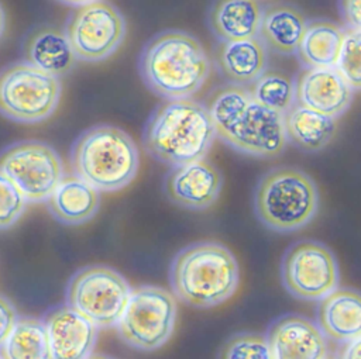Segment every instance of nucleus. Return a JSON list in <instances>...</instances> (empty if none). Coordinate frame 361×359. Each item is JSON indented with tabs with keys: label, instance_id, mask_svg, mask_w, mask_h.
Segmentation results:
<instances>
[{
	"label": "nucleus",
	"instance_id": "nucleus-3",
	"mask_svg": "<svg viewBox=\"0 0 361 359\" xmlns=\"http://www.w3.org/2000/svg\"><path fill=\"white\" fill-rule=\"evenodd\" d=\"M214 141L210 114L203 103L193 99L161 101L142 130L145 152L171 168L206 158Z\"/></svg>",
	"mask_w": 361,
	"mask_h": 359
},
{
	"label": "nucleus",
	"instance_id": "nucleus-4",
	"mask_svg": "<svg viewBox=\"0 0 361 359\" xmlns=\"http://www.w3.org/2000/svg\"><path fill=\"white\" fill-rule=\"evenodd\" d=\"M173 294L185 304L210 308L227 301L238 289L240 267L227 246L199 241L180 249L169 269Z\"/></svg>",
	"mask_w": 361,
	"mask_h": 359
},
{
	"label": "nucleus",
	"instance_id": "nucleus-15",
	"mask_svg": "<svg viewBox=\"0 0 361 359\" xmlns=\"http://www.w3.org/2000/svg\"><path fill=\"white\" fill-rule=\"evenodd\" d=\"M267 342L272 359H324L327 338L317 324L299 314H286L269 325Z\"/></svg>",
	"mask_w": 361,
	"mask_h": 359
},
{
	"label": "nucleus",
	"instance_id": "nucleus-33",
	"mask_svg": "<svg viewBox=\"0 0 361 359\" xmlns=\"http://www.w3.org/2000/svg\"><path fill=\"white\" fill-rule=\"evenodd\" d=\"M59 3H63L66 6H72V7H79V6H83V4H87V3H92V1H96V0H58Z\"/></svg>",
	"mask_w": 361,
	"mask_h": 359
},
{
	"label": "nucleus",
	"instance_id": "nucleus-14",
	"mask_svg": "<svg viewBox=\"0 0 361 359\" xmlns=\"http://www.w3.org/2000/svg\"><path fill=\"white\" fill-rule=\"evenodd\" d=\"M293 83L296 104L334 120L351 107L355 94L336 68L302 69Z\"/></svg>",
	"mask_w": 361,
	"mask_h": 359
},
{
	"label": "nucleus",
	"instance_id": "nucleus-16",
	"mask_svg": "<svg viewBox=\"0 0 361 359\" xmlns=\"http://www.w3.org/2000/svg\"><path fill=\"white\" fill-rule=\"evenodd\" d=\"M52 359H87L97 341V328L66 306L52 308L44 318Z\"/></svg>",
	"mask_w": 361,
	"mask_h": 359
},
{
	"label": "nucleus",
	"instance_id": "nucleus-35",
	"mask_svg": "<svg viewBox=\"0 0 361 359\" xmlns=\"http://www.w3.org/2000/svg\"><path fill=\"white\" fill-rule=\"evenodd\" d=\"M87 359H114V358H111V356H107V355H90Z\"/></svg>",
	"mask_w": 361,
	"mask_h": 359
},
{
	"label": "nucleus",
	"instance_id": "nucleus-23",
	"mask_svg": "<svg viewBox=\"0 0 361 359\" xmlns=\"http://www.w3.org/2000/svg\"><path fill=\"white\" fill-rule=\"evenodd\" d=\"M344 37L345 28L331 20L307 21L295 53L302 69L334 68Z\"/></svg>",
	"mask_w": 361,
	"mask_h": 359
},
{
	"label": "nucleus",
	"instance_id": "nucleus-30",
	"mask_svg": "<svg viewBox=\"0 0 361 359\" xmlns=\"http://www.w3.org/2000/svg\"><path fill=\"white\" fill-rule=\"evenodd\" d=\"M338 13L345 30L360 31L361 27V0H338Z\"/></svg>",
	"mask_w": 361,
	"mask_h": 359
},
{
	"label": "nucleus",
	"instance_id": "nucleus-29",
	"mask_svg": "<svg viewBox=\"0 0 361 359\" xmlns=\"http://www.w3.org/2000/svg\"><path fill=\"white\" fill-rule=\"evenodd\" d=\"M27 200L16 184L0 170V229H7L24 213Z\"/></svg>",
	"mask_w": 361,
	"mask_h": 359
},
{
	"label": "nucleus",
	"instance_id": "nucleus-24",
	"mask_svg": "<svg viewBox=\"0 0 361 359\" xmlns=\"http://www.w3.org/2000/svg\"><path fill=\"white\" fill-rule=\"evenodd\" d=\"M283 127L288 142L313 153L320 152L331 142L337 122L329 115L295 103L283 114Z\"/></svg>",
	"mask_w": 361,
	"mask_h": 359
},
{
	"label": "nucleus",
	"instance_id": "nucleus-2",
	"mask_svg": "<svg viewBox=\"0 0 361 359\" xmlns=\"http://www.w3.org/2000/svg\"><path fill=\"white\" fill-rule=\"evenodd\" d=\"M138 72L145 87L158 97L192 99L207 82L212 59L195 35L166 30L145 42L138 58Z\"/></svg>",
	"mask_w": 361,
	"mask_h": 359
},
{
	"label": "nucleus",
	"instance_id": "nucleus-27",
	"mask_svg": "<svg viewBox=\"0 0 361 359\" xmlns=\"http://www.w3.org/2000/svg\"><path fill=\"white\" fill-rule=\"evenodd\" d=\"M217 359H272L265 335L240 332L221 346Z\"/></svg>",
	"mask_w": 361,
	"mask_h": 359
},
{
	"label": "nucleus",
	"instance_id": "nucleus-28",
	"mask_svg": "<svg viewBox=\"0 0 361 359\" xmlns=\"http://www.w3.org/2000/svg\"><path fill=\"white\" fill-rule=\"evenodd\" d=\"M337 72L357 93L361 87V32L345 30V37L336 62Z\"/></svg>",
	"mask_w": 361,
	"mask_h": 359
},
{
	"label": "nucleus",
	"instance_id": "nucleus-12",
	"mask_svg": "<svg viewBox=\"0 0 361 359\" xmlns=\"http://www.w3.org/2000/svg\"><path fill=\"white\" fill-rule=\"evenodd\" d=\"M0 170L16 184L27 203L47 201L63 177L58 152L41 141H21L0 153Z\"/></svg>",
	"mask_w": 361,
	"mask_h": 359
},
{
	"label": "nucleus",
	"instance_id": "nucleus-36",
	"mask_svg": "<svg viewBox=\"0 0 361 359\" xmlns=\"http://www.w3.org/2000/svg\"><path fill=\"white\" fill-rule=\"evenodd\" d=\"M324 359H338V358H337L336 352H330V351H329V352H327V355L324 356Z\"/></svg>",
	"mask_w": 361,
	"mask_h": 359
},
{
	"label": "nucleus",
	"instance_id": "nucleus-1",
	"mask_svg": "<svg viewBox=\"0 0 361 359\" xmlns=\"http://www.w3.org/2000/svg\"><path fill=\"white\" fill-rule=\"evenodd\" d=\"M204 106L216 138L234 151L264 159L285 151L283 114L259 104L245 86L223 83L209 93Z\"/></svg>",
	"mask_w": 361,
	"mask_h": 359
},
{
	"label": "nucleus",
	"instance_id": "nucleus-25",
	"mask_svg": "<svg viewBox=\"0 0 361 359\" xmlns=\"http://www.w3.org/2000/svg\"><path fill=\"white\" fill-rule=\"evenodd\" d=\"M3 359H52L42 320L17 318L8 336L0 346Z\"/></svg>",
	"mask_w": 361,
	"mask_h": 359
},
{
	"label": "nucleus",
	"instance_id": "nucleus-11",
	"mask_svg": "<svg viewBox=\"0 0 361 359\" xmlns=\"http://www.w3.org/2000/svg\"><path fill=\"white\" fill-rule=\"evenodd\" d=\"M281 280L290 296L319 301L338 287V263L327 245L312 239L299 241L282 258Z\"/></svg>",
	"mask_w": 361,
	"mask_h": 359
},
{
	"label": "nucleus",
	"instance_id": "nucleus-21",
	"mask_svg": "<svg viewBox=\"0 0 361 359\" xmlns=\"http://www.w3.org/2000/svg\"><path fill=\"white\" fill-rule=\"evenodd\" d=\"M262 6L258 0H213L207 10V27L217 41H240L258 37Z\"/></svg>",
	"mask_w": 361,
	"mask_h": 359
},
{
	"label": "nucleus",
	"instance_id": "nucleus-6",
	"mask_svg": "<svg viewBox=\"0 0 361 359\" xmlns=\"http://www.w3.org/2000/svg\"><path fill=\"white\" fill-rule=\"evenodd\" d=\"M254 213L274 232L288 234L305 228L316 217L320 193L310 175L296 166L267 170L254 189Z\"/></svg>",
	"mask_w": 361,
	"mask_h": 359
},
{
	"label": "nucleus",
	"instance_id": "nucleus-13",
	"mask_svg": "<svg viewBox=\"0 0 361 359\" xmlns=\"http://www.w3.org/2000/svg\"><path fill=\"white\" fill-rule=\"evenodd\" d=\"M220 170L206 158L172 166L164 177L168 200L182 208L202 211L212 207L221 191Z\"/></svg>",
	"mask_w": 361,
	"mask_h": 359
},
{
	"label": "nucleus",
	"instance_id": "nucleus-20",
	"mask_svg": "<svg viewBox=\"0 0 361 359\" xmlns=\"http://www.w3.org/2000/svg\"><path fill=\"white\" fill-rule=\"evenodd\" d=\"M316 324L327 339L338 344L361 335V297L351 289H336L319 300Z\"/></svg>",
	"mask_w": 361,
	"mask_h": 359
},
{
	"label": "nucleus",
	"instance_id": "nucleus-8",
	"mask_svg": "<svg viewBox=\"0 0 361 359\" xmlns=\"http://www.w3.org/2000/svg\"><path fill=\"white\" fill-rule=\"evenodd\" d=\"M61 93L58 77L25 62L8 65L0 72V113L13 121H45L58 108Z\"/></svg>",
	"mask_w": 361,
	"mask_h": 359
},
{
	"label": "nucleus",
	"instance_id": "nucleus-9",
	"mask_svg": "<svg viewBox=\"0 0 361 359\" xmlns=\"http://www.w3.org/2000/svg\"><path fill=\"white\" fill-rule=\"evenodd\" d=\"M130 293L128 282L117 270L92 265L71 277L66 303L96 328H113L126 310Z\"/></svg>",
	"mask_w": 361,
	"mask_h": 359
},
{
	"label": "nucleus",
	"instance_id": "nucleus-37",
	"mask_svg": "<svg viewBox=\"0 0 361 359\" xmlns=\"http://www.w3.org/2000/svg\"><path fill=\"white\" fill-rule=\"evenodd\" d=\"M0 359H3V358H1V356H0Z\"/></svg>",
	"mask_w": 361,
	"mask_h": 359
},
{
	"label": "nucleus",
	"instance_id": "nucleus-32",
	"mask_svg": "<svg viewBox=\"0 0 361 359\" xmlns=\"http://www.w3.org/2000/svg\"><path fill=\"white\" fill-rule=\"evenodd\" d=\"M338 359H361V339L341 342L336 351Z\"/></svg>",
	"mask_w": 361,
	"mask_h": 359
},
{
	"label": "nucleus",
	"instance_id": "nucleus-31",
	"mask_svg": "<svg viewBox=\"0 0 361 359\" xmlns=\"http://www.w3.org/2000/svg\"><path fill=\"white\" fill-rule=\"evenodd\" d=\"M18 315L14 306L3 296H0V346L13 329Z\"/></svg>",
	"mask_w": 361,
	"mask_h": 359
},
{
	"label": "nucleus",
	"instance_id": "nucleus-10",
	"mask_svg": "<svg viewBox=\"0 0 361 359\" xmlns=\"http://www.w3.org/2000/svg\"><path fill=\"white\" fill-rule=\"evenodd\" d=\"M78 61L96 63L110 58L127 35L123 13L106 0H96L68 15L63 30Z\"/></svg>",
	"mask_w": 361,
	"mask_h": 359
},
{
	"label": "nucleus",
	"instance_id": "nucleus-34",
	"mask_svg": "<svg viewBox=\"0 0 361 359\" xmlns=\"http://www.w3.org/2000/svg\"><path fill=\"white\" fill-rule=\"evenodd\" d=\"M4 27H6V14H4V10H3V6L0 4V37L4 31Z\"/></svg>",
	"mask_w": 361,
	"mask_h": 359
},
{
	"label": "nucleus",
	"instance_id": "nucleus-7",
	"mask_svg": "<svg viewBox=\"0 0 361 359\" xmlns=\"http://www.w3.org/2000/svg\"><path fill=\"white\" fill-rule=\"evenodd\" d=\"M176 321L173 296L158 286L131 289L126 310L116 328L120 338L134 349L152 352L172 336Z\"/></svg>",
	"mask_w": 361,
	"mask_h": 359
},
{
	"label": "nucleus",
	"instance_id": "nucleus-19",
	"mask_svg": "<svg viewBox=\"0 0 361 359\" xmlns=\"http://www.w3.org/2000/svg\"><path fill=\"white\" fill-rule=\"evenodd\" d=\"M306 23L305 14L298 7L271 3L261 10L258 38L268 52L290 56L296 53Z\"/></svg>",
	"mask_w": 361,
	"mask_h": 359
},
{
	"label": "nucleus",
	"instance_id": "nucleus-17",
	"mask_svg": "<svg viewBox=\"0 0 361 359\" xmlns=\"http://www.w3.org/2000/svg\"><path fill=\"white\" fill-rule=\"evenodd\" d=\"M212 62L226 83L248 86L268 70L269 52L258 37L217 41L213 46Z\"/></svg>",
	"mask_w": 361,
	"mask_h": 359
},
{
	"label": "nucleus",
	"instance_id": "nucleus-18",
	"mask_svg": "<svg viewBox=\"0 0 361 359\" xmlns=\"http://www.w3.org/2000/svg\"><path fill=\"white\" fill-rule=\"evenodd\" d=\"M23 55L25 63L58 79L71 73L78 63L65 32L51 25L37 27L27 35Z\"/></svg>",
	"mask_w": 361,
	"mask_h": 359
},
{
	"label": "nucleus",
	"instance_id": "nucleus-26",
	"mask_svg": "<svg viewBox=\"0 0 361 359\" xmlns=\"http://www.w3.org/2000/svg\"><path fill=\"white\" fill-rule=\"evenodd\" d=\"M245 87L259 104L281 114L295 104V83L281 72L265 70Z\"/></svg>",
	"mask_w": 361,
	"mask_h": 359
},
{
	"label": "nucleus",
	"instance_id": "nucleus-22",
	"mask_svg": "<svg viewBox=\"0 0 361 359\" xmlns=\"http://www.w3.org/2000/svg\"><path fill=\"white\" fill-rule=\"evenodd\" d=\"M47 206L59 222L80 225L92 220L99 211L100 191L75 175H63L47 199Z\"/></svg>",
	"mask_w": 361,
	"mask_h": 359
},
{
	"label": "nucleus",
	"instance_id": "nucleus-5",
	"mask_svg": "<svg viewBox=\"0 0 361 359\" xmlns=\"http://www.w3.org/2000/svg\"><path fill=\"white\" fill-rule=\"evenodd\" d=\"M69 162L75 176L100 193H113L135 179L140 151L134 139L120 127L96 124L75 139Z\"/></svg>",
	"mask_w": 361,
	"mask_h": 359
}]
</instances>
